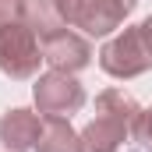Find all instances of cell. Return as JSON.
Returning a JSON list of instances; mask_svg holds the SVG:
<instances>
[{
    "instance_id": "1",
    "label": "cell",
    "mask_w": 152,
    "mask_h": 152,
    "mask_svg": "<svg viewBox=\"0 0 152 152\" xmlns=\"http://www.w3.org/2000/svg\"><path fill=\"white\" fill-rule=\"evenodd\" d=\"M142 113L134 96L124 88H106L96 99V117L78 131V152H120Z\"/></svg>"
},
{
    "instance_id": "2",
    "label": "cell",
    "mask_w": 152,
    "mask_h": 152,
    "mask_svg": "<svg viewBox=\"0 0 152 152\" xmlns=\"http://www.w3.org/2000/svg\"><path fill=\"white\" fill-rule=\"evenodd\" d=\"M99 67L110 78H138L152 67V14L142 25L124 28L99 50Z\"/></svg>"
},
{
    "instance_id": "3",
    "label": "cell",
    "mask_w": 152,
    "mask_h": 152,
    "mask_svg": "<svg viewBox=\"0 0 152 152\" xmlns=\"http://www.w3.org/2000/svg\"><path fill=\"white\" fill-rule=\"evenodd\" d=\"M64 25H75L85 36H110L134 11V0H53Z\"/></svg>"
},
{
    "instance_id": "4",
    "label": "cell",
    "mask_w": 152,
    "mask_h": 152,
    "mask_svg": "<svg viewBox=\"0 0 152 152\" xmlns=\"http://www.w3.org/2000/svg\"><path fill=\"white\" fill-rule=\"evenodd\" d=\"M39 60H42V42L25 21L0 28V71L7 78L14 81L32 78L39 71Z\"/></svg>"
},
{
    "instance_id": "5",
    "label": "cell",
    "mask_w": 152,
    "mask_h": 152,
    "mask_svg": "<svg viewBox=\"0 0 152 152\" xmlns=\"http://www.w3.org/2000/svg\"><path fill=\"white\" fill-rule=\"evenodd\" d=\"M32 99H36L39 113L46 117H67L78 113L81 106H85V88H81V81L75 75H67V71H46V75L36 78V85H32Z\"/></svg>"
},
{
    "instance_id": "6",
    "label": "cell",
    "mask_w": 152,
    "mask_h": 152,
    "mask_svg": "<svg viewBox=\"0 0 152 152\" xmlns=\"http://www.w3.org/2000/svg\"><path fill=\"white\" fill-rule=\"evenodd\" d=\"M39 42H42V60H46L53 71L75 75V71H81V67L92 64V46H88V39L71 32V28H53L50 36H42Z\"/></svg>"
},
{
    "instance_id": "7",
    "label": "cell",
    "mask_w": 152,
    "mask_h": 152,
    "mask_svg": "<svg viewBox=\"0 0 152 152\" xmlns=\"http://www.w3.org/2000/svg\"><path fill=\"white\" fill-rule=\"evenodd\" d=\"M39 131H42V124L32 110L18 106V110H7L0 117V145L11 152H32L39 142Z\"/></svg>"
},
{
    "instance_id": "8",
    "label": "cell",
    "mask_w": 152,
    "mask_h": 152,
    "mask_svg": "<svg viewBox=\"0 0 152 152\" xmlns=\"http://www.w3.org/2000/svg\"><path fill=\"white\" fill-rule=\"evenodd\" d=\"M36 152H78V134L67 117H46L39 131Z\"/></svg>"
},
{
    "instance_id": "9",
    "label": "cell",
    "mask_w": 152,
    "mask_h": 152,
    "mask_svg": "<svg viewBox=\"0 0 152 152\" xmlns=\"http://www.w3.org/2000/svg\"><path fill=\"white\" fill-rule=\"evenodd\" d=\"M21 21L36 32L39 39L50 36L53 28H60V14H57V4L53 0H21Z\"/></svg>"
},
{
    "instance_id": "10",
    "label": "cell",
    "mask_w": 152,
    "mask_h": 152,
    "mask_svg": "<svg viewBox=\"0 0 152 152\" xmlns=\"http://www.w3.org/2000/svg\"><path fill=\"white\" fill-rule=\"evenodd\" d=\"M131 152H152V106L142 110L131 127Z\"/></svg>"
},
{
    "instance_id": "11",
    "label": "cell",
    "mask_w": 152,
    "mask_h": 152,
    "mask_svg": "<svg viewBox=\"0 0 152 152\" xmlns=\"http://www.w3.org/2000/svg\"><path fill=\"white\" fill-rule=\"evenodd\" d=\"M21 21V0H0V28Z\"/></svg>"
},
{
    "instance_id": "12",
    "label": "cell",
    "mask_w": 152,
    "mask_h": 152,
    "mask_svg": "<svg viewBox=\"0 0 152 152\" xmlns=\"http://www.w3.org/2000/svg\"><path fill=\"white\" fill-rule=\"evenodd\" d=\"M134 4H138V0H134Z\"/></svg>"
}]
</instances>
